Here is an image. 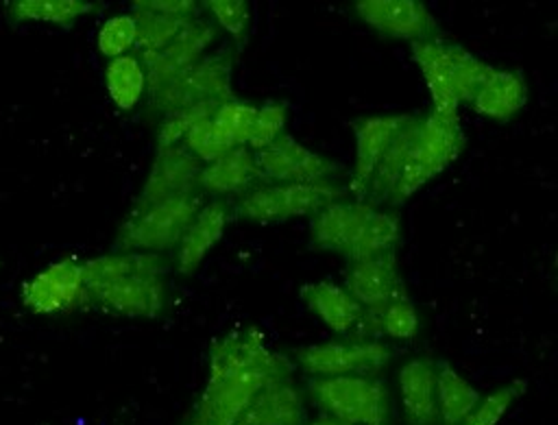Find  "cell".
<instances>
[{"label":"cell","mask_w":558,"mask_h":425,"mask_svg":"<svg viewBox=\"0 0 558 425\" xmlns=\"http://www.w3.org/2000/svg\"><path fill=\"white\" fill-rule=\"evenodd\" d=\"M292 371L286 355L266 347L257 327L231 329L214 340L205 388L183 425H235L266 384Z\"/></svg>","instance_id":"obj_1"},{"label":"cell","mask_w":558,"mask_h":425,"mask_svg":"<svg viewBox=\"0 0 558 425\" xmlns=\"http://www.w3.org/2000/svg\"><path fill=\"white\" fill-rule=\"evenodd\" d=\"M105 87L113 105L122 111L133 109L146 94V70L137 54H122L109 59L105 70Z\"/></svg>","instance_id":"obj_26"},{"label":"cell","mask_w":558,"mask_h":425,"mask_svg":"<svg viewBox=\"0 0 558 425\" xmlns=\"http://www.w3.org/2000/svg\"><path fill=\"white\" fill-rule=\"evenodd\" d=\"M20 301L33 314H57L83 305V262L76 257H63L48 264L22 283Z\"/></svg>","instance_id":"obj_8"},{"label":"cell","mask_w":558,"mask_h":425,"mask_svg":"<svg viewBox=\"0 0 558 425\" xmlns=\"http://www.w3.org/2000/svg\"><path fill=\"white\" fill-rule=\"evenodd\" d=\"M253 155L264 183H316L329 181L338 172L331 159L310 150L288 133Z\"/></svg>","instance_id":"obj_11"},{"label":"cell","mask_w":558,"mask_h":425,"mask_svg":"<svg viewBox=\"0 0 558 425\" xmlns=\"http://www.w3.org/2000/svg\"><path fill=\"white\" fill-rule=\"evenodd\" d=\"M235 425H238V423H235Z\"/></svg>","instance_id":"obj_40"},{"label":"cell","mask_w":558,"mask_h":425,"mask_svg":"<svg viewBox=\"0 0 558 425\" xmlns=\"http://www.w3.org/2000/svg\"><path fill=\"white\" fill-rule=\"evenodd\" d=\"M225 100H205V102H196L170 113H163L161 124L157 129V148L159 146H174L181 144L183 137L187 135V131L192 126H196L203 120L214 118L216 109L222 105Z\"/></svg>","instance_id":"obj_31"},{"label":"cell","mask_w":558,"mask_h":425,"mask_svg":"<svg viewBox=\"0 0 558 425\" xmlns=\"http://www.w3.org/2000/svg\"><path fill=\"white\" fill-rule=\"evenodd\" d=\"M203 163L183 146H159L146 177V183L133 207H146L166 198L198 192V174Z\"/></svg>","instance_id":"obj_14"},{"label":"cell","mask_w":558,"mask_h":425,"mask_svg":"<svg viewBox=\"0 0 558 425\" xmlns=\"http://www.w3.org/2000/svg\"><path fill=\"white\" fill-rule=\"evenodd\" d=\"M482 401V392L447 360H436L438 425H460Z\"/></svg>","instance_id":"obj_24"},{"label":"cell","mask_w":558,"mask_h":425,"mask_svg":"<svg viewBox=\"0 0 558 425\" xmlns=\"http://www.w3.org/2000/svg\"><path fill=\"white\" fill-rule=\"evenodd\" d=\"M412 57L425 78L432 96V111L442 116H458V98L451 76V44L440 39L410 44Z\"/></svg>","instance_id":"obj_21"},{"label":"cell","mask_w":558,"mask_h":425,"mask_svg":"<svg viewBox=\"0 0 558 425\" xmlns=\"http://www.w3.org/2000/svg\"><path fill=\"white\" fill-rule=\"evenodd\" d=\"M262 183V172L248 146H233L216 161L205 163L198 174V190L214 196H242Z\"/></svg>","instance_id":"obj_20"},{"label":"cell","mask_w":558,"mask_h":425,"mask_svg":"<svg viewBox=\"0 0 558 425\" xmlns=\"http://www.w3.org/2000/svg\"><path fill=\"white\" fill-rule=\"evenodd\" d=\"M495 68L482 61L480 57L471 54L466 48L451 44V76L458 102H469L475 98L477 89L490 76Z\"/></svg>","instance_id":"obj_30"},{"label":"cell","mask_w":558,"mask_h":425,"mask_svg":"<svg viewBox=\"0 0 558 425\" xmlns=\"http://www.w3.org/2000/svg\"><path fill=\"white\" fill-rule=\"evenodd\" d=\"M231 220V207L225 201H211L198 209L179 244L174 246V266L179 275H192L207 253L218 244Z\"/></svg>","instance_id":"obj_18"},{"label":"cell","mask_w":558,"mask_h":425,"mask_svg":"<svg viewBox=\"0 0 558 425\" xmlns=\"http://www.w3.org/2000/svg\"><path fill=\"white\" fill-rule=\"evenodd\" d=\"M0 264H2V262H0Z\"/></svg>","instance_id":"obj_39"},{"label":"cell","mask_w":558,"mask_h":425,"mask_svg":"<svg viewBox=\"0 0 558 425\" xmlns=\"http://www.w3.org/2000/svg\"><path fill=\"white\" fill-rule=\"evenodd\" d=\"M203 207L201 192L166 198L146 207H133L122 222L113 246L118 251L163 253L179 244L181 235Z\"/></svg>","instance_id":"obj_4"},{"label":"cell","mask_w":558,"mask_h":425,"mask_svg":"<svg viewBox=\"0 0 558 425\" xmlns=\"http://www.w3.org/2000/svg\"><path fill=\"white\" fill-rule=\"evenodd\" d=\"M166 275L168 262L161 253H144V251H116L107 255L92 257L83 262V281L85 286H96L105 281H113L129 275Z\"/></svg>","instance_id":"obj_25"},{"label":"cell","mask_w":558,"mask_h":425,"mask_svg":"<svg viewBox=\"0 0 558 425\" xmlns=\"http://www.w3.org/2000/svg\"><path fill=\"white\" fill-rule=\"evenodd\" d=\"M131 15L137 24V44H135V48L140 50L137 57L161 50L166 44H170L194 20V17H179V15L159 13L150 7H146L144 0L133 2V13Z\"/></svg>","instance_id":"obj_28"},{"label":"cell","mask_w":558,"mask_h":425,"mask_svg":"<svg viewBox=\"0 0 558 425\" xmlns=\"http://www.w3.org/2000/svg\"><path fill=\"white\" fill-rule=\"evenodd\" d=\"M527 102V85L519 72L493 70L484 85L477 89L471 107L490 120L506 122L514 118Z\"/></svg>","instance_id":"obj_23"},{"label":"cell","mask_w":558,"mask_h":425,"mask_svg":"<svg viewBox=\"0 0 558 425\" xmlns=\"http://www.w3.org/2000/svg\"><path fill=\"white\" fill-rule=\"evenodd\" d=\"M353 13L373 31L390 39H440V26L423 2L416 0H357Z\"/></svg>","instance_id":"obj_10"},{"label":"cell","mask_w":558,"mask_h":425,"mask_svg":"<svg viewBox=\"0 0 558 425\" xmlns=\"http://www.w3.org/2000/svg\"><path fill=\"white\" fill-rule=\"evenodd\" d=\"M305 399L292 375L266 384L246 405L238 425H305Z\"/></svg>","instance_id":"obj_19"},{"label":"cell","mask_w":558,"mask_h":425,"mask_svg":"<svg viewBox=\"0 0 558 425\" xmlns=\"http://www.w3.org/2000/svg\"><path fill=\"white\" fill-rule=\"evenodd\" d=\"M464 146L466 135L458 116H442L436 111L418 116L414 139L403 159V168L388 205L405 203L416 190L451 166L462 155Z\"/></svg>","instance_id":"obj_2"},{"label":"cell","mask_w":558,"mask_h":425,"mask_svg":"<svg viewBox=\"0 0 558 425\" xmlns=\"http://www.w3.org/2000/svg\"><path fill=\"white\" fill-rule=\"evenodd\" d=\"M286 122H288V107L283 102H275L268 100L262 107H257V116L248 135L246 146L255 153L266 148L268 144H272L279 135H283L286 131Z\"/></svg>","instance_id":"obj_37"},{"label":"cell","mask_w":558,"mask_h":425,"mask_svg":"<svg viewBox=\"0 0 558 425\" xmlns=\"http://www.w3.org/2000/svg\"><path fill=\"white\" fill-rule=\"evenodd\" d=\"M307 394L323 414L349 425H390V390L377 375L307 377Z\"/></svg>","instance_id":"obj_3"},{"label":"cell","mask_w":558,"mask_h":425,"mask_svg":"<svg viewBox=\"0 0 558 425\" xmlns=\"http://www.w3.org/2000/svg\"><path fill=\"white\" fill-rule=\"evenodd\" d=\"M203 166L216 161L218 157H222L225 153H229L235 144L231 142V137L209 118L198 122L196 126H192L187 131V135L181 142Z\"/></svg>","instance_id":"obj_32"},{"label":"cell","mask_w":558,"mask_h":425,"mask_svg":"<svg viewBox=\"0 0 558 425\" xmlns=\"http://www.w3.org/2000/svg\"><path fill=\"white\" fill-rule=\"evenodd\" d=\"M525 379H512L506 386L497 388L488 397H482L477 408L460 425H497L501 416L512 408V403L525 392Z\"/></svg>","instance_id":"obj_34"},{"label":"cell","mask_w":558,"mask_h":425,"mask_svg":"<svg viewBox=\"0 0 558 425\" xmlns=\"http://www.w3.org/2000/svg\"><path fill=\"white\" fill-rule=\"evenodd\" d=\"M299 294L303 303L318 316V320H323V325L336 333H353L364 316L362 305L347 292V288L333 281L323 279L314 283H303Z\"/></svg>","instance_id":"obj_22"},{"label":"cell","mask_w":558,"mask_h":425,"mask_svg":"<svg viewBox=\"0 0 558 425\" xmlns=\"http://www.w3.org/2000/svg\"><path fill=\"white\" fill-rule=\"evenodd\" d=\"M231 74L233 57L229 50L205 54L194 65L159 87L155 94H150V109L163 116L205 100L235 98L231 87Z\"/></svg>","instance_id":"obj_6"},{"label":"cell","mask_w":558,"mask_h":425,"mask_svg":"<svg viewBox=\"0 0 558 425\" xmlns=\"http://www.w3.org/2000/svg\"><path fill=\"white\" fill-rule=\"evenodd\" d=\"M399 397L405 425H438L434 357L418 355L399 368Z\"/></svg>","instance_id":"obj_17"},{"label":"cell","mask_w":558,"mask_h":425,"mask_svg":"<svg viewBox=\"0 0 558 425\" xmlns=\"http://www.w3.org/2000/svg\"><path fill=\"white\" fill-rule=\"evenodd\" d=\"M92 11L94 4L85 0H13L7 7L13 22H46L57 26H68Z\"/></svg>","instance_id":"obj_29"},{"label":"cell","mask_w":558,"mask_h":425,"mask_svg":"<svg viewBox=\"0 0 558 425\" xmlns=\"http://www.w3.org/2000/svg\"><path fill=\"white\" fill-rule=\"evenodd\" d=\"M305 425H349V423H344V421H338V418H331V416L323 414V416H318V418H314V421H310V423H305Z\"/></svg>","instance_id":"obj_38"},{"label":"cell","mask_w":558,"mask_h":425,"mask_svg":"<svg viewBox=\"0 0 558 425\" xmlns=\"http://www.w3.org/2000/svg\"><path fill=\"white\" fill-rule=\"evenodd\" d=\"M390 357L392 349L375 338L331 340L294 351V362L307 377L377 375Z\"/></svg>","instance_id":"obj_7"},{"label":"cell","mask_w":558,"mask_h":425,"mask_svg":"<svg viewBox=\"0 0 558 425\" xmlns=\"http://www.w3.org/2000/svg\"><path fill=\"white\" fill-rule=\"evenodd\" d=\"M135 44H137V24L131 13H120L105 20V24L96 33L98 52L109 59L129 54V50H133Z\"/></svg>","instance_id":"obj_33"},{"label":"cell","mask_w":558,"mask_h":425,"mask_svg":"<svg viewBox=\"0 0 558 425\" xmlns=\"http://www.w3.org/2000/svg\"><path fill=\"white\" fill-rule=\"evenodd\" d=\"M255 116H257L255 105L240 98H229L216 109L211 120L231 137L235 146H246Z\"/></svg>","instance_id":"obj_35"},{"label":"cell","mask_w":558,"mask_h":425,"mask_svg":"<svg viewBox=\"0 0 558 425\" xmlns=\"http://www.w3.org/2000/svg\"><path fill=\"white\" fill-rule=\"evenodd\" d=\"M205 11L214 17V22L227 31L235 46L242 48L246 44V33L251 24V4L244 0H207L203 2Z\"/></svg>","instance_id":"obj_36"},{"label":"cell","mask_w":558,"mask_h":425,"mask_svg":"<svg viewBox=\"0 0 558 425\" xmlns=\"http://www.w3.org/2000/svg\"><path fill=\"white\" fill-rule=\"evenodd\" d=\"M342 194L344 190L331 179L316 183H262L238 196L231 214L251 222H283L290 218L314 216Z\"/></svg>","instance_id":"obj_5"},{"label":"cell","mask_w":558,"mask_h":425,"mask_svg":"<svg viewBox=\"0 0 558 425\" xmlns=\"http://www.w3.org/2000/svg\"><path fill=\"white\" fill-rule=\"evenodd\" d=\"M373 209L375 205L366 201H331L312 216V244L320 251H331L347 257L357 238L362 235Z\"/></svg>","instance_id":"obj_16"},{"label":"cell","mask_w":558,"mask_h":425,"mask_svg":"<svg viewBox=\"0 0 558 425\" xmlns=\"http://www.w3.org/2000/svg\"><path fill=\"white\" fill-rule=\"evenodd\" d=\"M85 303L129 318H157L166 307V281L146 272L85 286Z\"/></svg>","instance_id":"obj_9"},{"label":"cell","mask_w":558,"mask_h":425,"mask_svg":"<svg viewBox=\"0 0 558 425\" xmlns=\"http://www.w3.org/2000/svg\"><path fill=\"white\" fill-rule=\"evenodd\" d=\"M218 37V26L211 20L194 17L170 44L161 50L142 54L140 61L146 70V92L148 96L172 81L177 74L194 65L198 59L205 57L211 41Z\"/></svg>","instance_id":"obj_12"},{"label":"cell","mask_w":558,"mask_h":425,"mask_svg":"<svg viewBox=\"0 0 558 425\" xmlns=\"http://www.w3.org/2000/svg\"><path fill=\"white\" fill-rule=\"evenodd\" d=\"M401 242V220L392 211H384L379 207L373 209L368 216L362 235L353 244L347 255V262H362L377 255L395 253Z\"/></svg>","instance_id":"obj_27"},{"label":"cell","mask_w":558,"mask_h":425,"mask_svg":"<svg viewBox=\"0 0 558 425\" xmlns=\"http://www.w3.org/2000/svg\"><path fill=\"white\" fill-rule=\"evenodd\" d=\"M414 118V113H388V116H364L353 122L355 135V161L347 192L355 201L364 198L368 181L401 129Z\"/></svg>","instance_id":"obj_13"},{"label":"cell","mask_w":558,"mask_h":425,"mask_svg":"<svg viewBox=\"0 0 558 425\" xmlns=\"http://www.w3.org/2000/svg\"><path fill=\"white\" fill-rule=\"evenodd\" d=\"M344 288L366 314H379L397 294L405 292L397 253L351 262L344 270Z\"/></svg>","instance_id":"obj_15"}]
</instances>
